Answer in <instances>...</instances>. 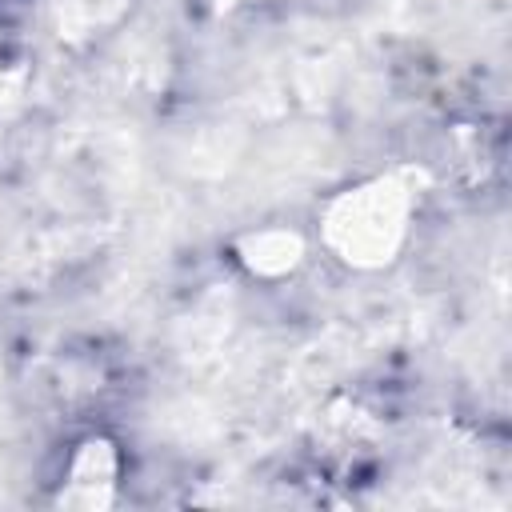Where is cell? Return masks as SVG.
Masks as SVG:
<instances>
[{
    "instance_id": "obj_1",
    "label": "cell",
    "mask_w": 512,
    "mask_h": 512,
    "mask_svg": "<svg viewBox=\"0 0 512 512\" xmlns=\"http://www.w3.org/2000/svg\"><path fill=\"white\" fill-rule=\"evenodd\" d=\"M64 480H68V496L72 504H104L112 484L120 480V452L112 440L104 436H88L72 448L68 456V468H64Z\"/></svg>"
}]
</instances>
